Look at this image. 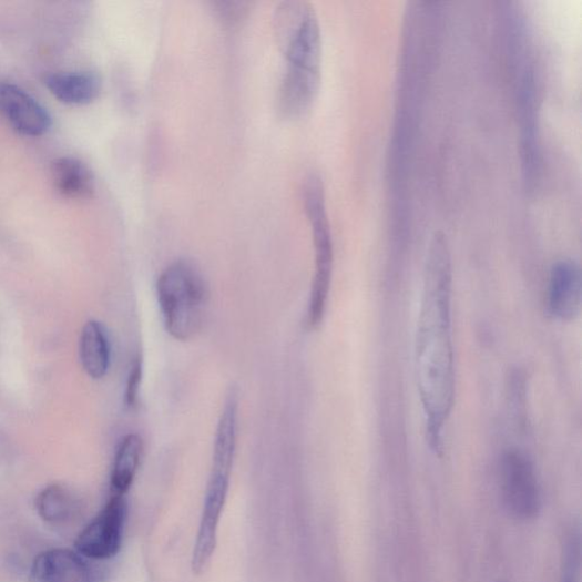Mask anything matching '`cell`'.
<instances>
[{"instance_id": "1", "label": "cell", "mask_w": 582, "mask_h": 582, "mask_svg": "<svg viewBox=\"0 0 582 582\" xmlns=\"http://www.w3.org/2000/svg\"><path fill=\"white\" fill-rule=\"evenodd\" d=\"M452 285L449 241L443 233L436 232L426 257L415 347L417 386L425 413L427 441L436 456L442 453V432L456 398Z\"/></svg>"}, {"instance_id": "2", "label": "cell", "mask_w": 582, "mask_h": 582, "mask_svg": "<svg viewBox=\"0 0 582 582\" xmlns=\"http://www.w3.org/2000/svg\"><path fill=\"white\" fill-rule=\"evenodd\" d=\"M276 38L285 59L278 108L288 119L304 115L315 103L323 76V32L315 8L284 2L274 17Z\"/></svg>"}, {"instance_id": "3", "label": "cell", "mask_w": 582, "mask_h": 582, "mask_svg": "<svg viewBox=\"0 0 582 582\" xmlns=\"http://www.w3.org/2000/svg\"><path fill=\"white\" fill-rule=\"evenodd\" d=\"M157 298L167 334L188 341L202 330L208 306L207 285L188 261H175L157 280Z\"/></svg>"}, {"instance_id": "4", "label": "cell", "mask_w": 582, "mask_h": 582, "mask_svg": "<svg viewBox=\"0 0 582 582\" xmlns=\"http://www.w3.org/2000/svg\"><path fill=\"white\" fill-rule=\"evenodd\" d=\"M303 194L316 251V274L309 296L307 324L309 328L317 329L325 318L334 272L333 234L321 176L310 174Z\"/></svg>"}, {"instance_id": "5", "label": "cell", "mask_w": 582, "mask_h": 582, "mask_svg": "<svg viewBox=\"0 0 582 582\" xmlns=\"http://www.w3.org/2000/svg\"><path fill=\"white\" fill-rule=\"evenodd\" d=\"M503 506L515 520L528 522L539 518L542 491L530 459L519 450L507 451L500 463Z\"/></svg>"}, {"instance_id": "6", "label": "cell", "mask_w": 582, "mask_h": 582, "mask_svg": "<svg viewBox=\"0 0 582 582\" xmlns=\"http://www.w3.org/2000/svg\"><path fill=\"white\" fill-rule=\"evenodd\" d=\"M126 512L124 497L113 496L98 517L78 534L75 551L96 562L114 558L122 547Z\"/></svg>"}, {"instance_id": "7", "label": "cell", "mask_w": 582, "mask_h": 582, "mask_svg": "<svg viewBox=\"0 0 582 582\" xmlns=\"http://www.w3.org/2000/svg\"><path fill=\"white\" fill-rule=\"evenodd\" d=\"M76 551L52 549L33 561L31 574L35 582H104L105 571Z\"/></svg>"}, {"instance_id": "8", "label": "cell", "mask_w": 582, "mask_h": 582, "mask_svg": "<svg viewBox=\"0 0 582 582\" xmlns=\"http://www.w3.org/2000/svg\"><path fill=\"white\" fill-rule=\"evenodd\" d=\"M229 486V479L210 477L192 560L195 574H200L206 569L215 552L217 528L227 502Z\"/></svg>"}, {"instance_id": "9", "label": "cell", "mask_w": 582, "mask_h": 582, "mask_svg": "<svg viewBox=\"0 0 582 582\" xmlns=\"http://www.w3.org/2000/svg\"><path fill=\"white\" fill-rule=\"evenodd\" d=\"M0 114L23 136L39 137L52 126L47 109L18 85L0 84Z\"/></svg>"}, {"instance_id": "10", "label": "cell", "mask_w": 582, "mask_h": 582, "mask_svg": "<svg viewBox=\"0 0 582 582\" xmlns=\"http://www.w3.org/2000/svg\"><path fill=\"white\" fill-rule=\"evenodd\" d=\"M581 306V273L572 259H560L551 268L548 309L559 321H572Z\"/></svg>"}, {"instance_id": "11", "label": "cell", "mask_w": 582, "mask_h": 582, "mask_svg": "<svg viewBox=\"0 0 582 582\" xmlns=\"http://www.w3.org/2000/svg\"><path fill=\"white\" fill-rule=\"evenodd\" d=\"M51 94L69 105H85L94 102L101 94L102 80L94 72H58L47 78Z\"/></svg>"}, {"instance_id": "12", "label": "cell", "mask_w": 582, "mask_h": 582, "mask_svg": "<svg viewBox=\"0 0 582 582\" xmlns=\"http://www.w3.org/2000/svg\"><path fill=\"white\" fill-rule=\"evenodd\" d=\"M35 510L44 522L64 527L78 519L82 504L72 489L54 483L39 492L35 499Z\"/></svg>"}, {"instance_id": "13", "label": "cell", "mask_w": 582, "mask_h": 582, "mask_svg": "<svg viewBox=\"0 0 582 582\" xmlns=\"http://www.w3.org/2000/svg\"><path fill=\"white\" fill-rule=\"evenodd\" d=\"M80 358L85 374L92 379H103L111 366V343L105 327L95 320L88 321L80 337Z\"/></svg>"}, {"instance_id": "14", "label": "cell", "mask_w": 582, "mask_h": 582, "mask_svg": "<svg viewBox=\"0 0 582 582\" xmlns=\"http://www.w3.org/2000/svg\"><path fill=\"white\" fill-rule=\"evenodd\" d=\"M144 443L141 436L130 433L121 440L111 474L113 496L124 497L126 494L141 467Z\"/></svg>"}, {"instance_id": "15", "label": "cell", "mask_w": 582, "mask_h": 582, "mask_svg": "<svg viewBox=\"0 0 582 582\" xmlns=\"http://www.w3.org/2000/svg\"><path fill=\"white\" fill-rule=\"evenodd\" d=\"M53 183L57 191L68 198H85L94 192V176L91 170L75 157H61L52 165Z\"/></svg>"}, {"instance_id": "16", "label": "cell", "mask_w": 582, "mask_h": 582, "mask_svg": "<svg viewBox=\"0 0 582 582\" xmlns=\"http://www.w3.org/2000/svg\"><path fill=\"white\" fill-rule=\"evenodd\" d=\"M561 582H581V541L576 523H572L564 534Z\"/></svg>"}, {"instance_id": "17", "label": "cell", "mask_w": 582, "mask_h": 582, "mask_svg": "<svg viewBox=\"0 0 582 582\" xmlns=\"http://www.w3.org/2000/svg\"><path fill=\"white\" fill-rule=\"evenodd\" d=\"M143 379V365L141 358L134 360L126 381L125 406L130 409L136 408L140 399L141 385Z\"/></svg>"}, {"instance_id": "18", "label": "cell", "mask_w": 582, "mask_h": 582, "mask_svg": "<svg viewBox=\"0 0 582 582\" xmlns=\"http://www.w3.org/2000/svg\"><path fill=\"white\" fill-rule=\"evenodd\" d=\"M219 7L217 11L219 12L221 17L226 20H237L236 18L244 17L247 9L244 7L247 4L242 3H218L216 4Z\"/></svg>"}, {"instance_id": "19", "label": "cell", "mask_w": 582, "mask_h": 582, "mask_svg": "<svg viewBox=\"0 0 582 582\" xmlns=\"http://www.w3.org/2000/svg\"><path fill=\"white\" fill-rule=\"evenodd\" d=\"M498 582H507V581H504V580H500V581H498Z\"/></svg>"}]
</instances>
